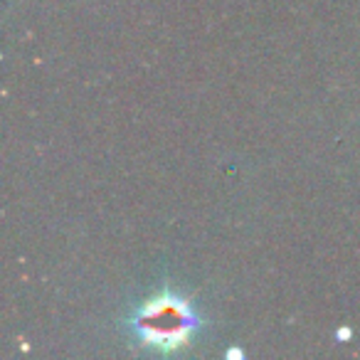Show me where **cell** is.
Segmentation results:
<instances>
[{
  "label": "cell",
  "instance_id": "6da1fadb",
  "mask_svg": "<svg viewBox=\"0 0 360 360\" xmlns=\"http://www.w3.org/2000/svg\"><path fill=\"white\" fill-rule=\"evenodd\" d=\"M131 328L141 338V345H148L160 353H175L188 345L191 335L200 328V319L188 301L165 291L148 299L136 311Z\"/></svg>",
  "mask_w": 360,
  "mask_h": 360
}]
</instances>
